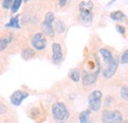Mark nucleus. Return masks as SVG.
I'll list each match as a JSON object with an SVG mask.
<instances>
[{
  "instance_id": "5701e85b",
  "label": "nucleus",
  "mask_w": 128,
  "mask_h": 123,
  "mask_svg": "<svg viewBox=\"0 0 128 123\" xmlns=\"http://www.w3.org/2000/svg\"><path fill=\"white\" fill-rule=\"evenodd\" d=\"M115 28H116V30L118 31L119 34H125V29H124V27H122V26H119V25H116L115 26Z\"/></svg>"
},
{
  "instance_id": "1a4fd4ad",
  "label": "nucleus",
  "mask_w": 128,
  "mask_h": 123,
  "mask_svg": "<svg viewBox=\"0 0 128 123\" xmlns=\"http://www.w3.org/2000/svg\"><path fill=\"white\" fill-rule=\"evenodd\" d=\"M100 74V68L96 69L95 72H88L86 70H83V73H82V78H83V84L85 86H91L93 85L98 79V76Z\"/></svg>"
},
{
  "instance_id": "b1692460",
  "label": "nucleus",
  "mask_w": 128,
  "mask_h": 123,
  "mask_svg": "<svg viewBox=\"0 0 128 123\" xmlns=\"http://www.w3.org/2000/svg\"><path fill=\"white\" fill-rule=\"evenodd\" d=\"M68 1H70V0H58V4H59L60 7H64L67 4Z\"/></svg>"
},
{
  "instance_id": "6ab92c4d",
  "label": "nucleus",
  "mask_w": 128,
  "mask_h": 123,
  "mask_svg": "<svg viewBox=\"0 0 128 123\" xmlns=\"http://www.w3.org/2000/svg\"><path fill=\"white\" fill-rule=\"evenodd\" d=\"M22 2H23V0H14V2L12 4V7H11V12L12 13H16L19 10V8L22 5Z\"/></svg>"
},
{
  "instance_id": "412c9836",
  "label": "nucleus",
  "mask_w": 128,
  "mask_h": 123,
  "mask_svg": "<svg viewBox=\"0 0 128 123\" xmlns=\"http://www.w3.org/2000/svg\"><path fill=\"white\" fill-rule=\"evenodd\" d=\"M14 0H3V3H2V7L4 9H11L12 7V4H13Z\"/></svg>"
},
{
  "instance_id": "4be33fe9",
  "label": "nucleus",
  "mask_w": 128,
  "mask_h": 123,
  "mask_svg": "<svg viewBox=\"0 0 128 123\" xmlns=\"http://www.w3.org/2000/svg\"><path fill=\"white\" fill-rule=\"evenodd\" d=\"M120 62H121L122 64H127L128 63V49H126V50L122 53V55H121V57H120Z\"/></svg>"
},
{
  "instance_id": "a878e982",
  "label": "nucleus",
  "mask_w": 128,
  "mask_h": 123,
  "mask_svg": "<svg viewBox=\"0 0 128 123\" xmlns=\"http://www.w3.org/2000/svg\"><path fill=\"white\" fill-rule=\"evenodd\" d=\"M114 1H115V0H112V1H110V3H108V5H110V4H112V3H113V2H114Z\"/></svg>"
},
{
  "instance_id": "39448f33",
  "label": "nucleus",
  "mask_w": 128,
  "mask_h": 123,
  "mask_svg": "<svg viewBox=\"0 0 128 123\" xmlns=\"http://www.w3.org/2000/svg\"><path fill=\"white\" fill-rule=\"evenodd\" d=\"M54 20H55L54 14L52 12H48L44 17V21L42 23V28L44 34L50 38L54 36V27H53Z\"/></svg>"
},
{
  "instance_id": "393cba45",
  "label": "nucleus",
  "mask_w": 128,
  "mask_h": 123,
  "mask_svg": "<svg viewBox=\"0 0 128 123\" xmlns=\"http://www.w3.org/2000/svg\"><path fill=\"white\" fill-rule=\"evenodd\" d=\"M6 106H2V104H0V114H3V113H5L6 112Z\"/></svg>"
},
{
  "instance_id": "cd10ccee",
  "label": "nucleus",
  "mask_w": 128,
  "mask_h": 123,
  "mask_svg": "<svg viewBox=\"0 0 128 123\" xmlns=\"http://www.w3.org/2000/svg\"><path fill=\"white\" fill-rule=\"evenodd\" d=\"M1 1H2V0H0V3H1Z\"/></svg>"
},
{
  "instance_id": "9b49d317",
  "label": "nucleus",
  "mask_w": 128,
  "mask_h": 123,
  "mask_svg": "<svg viewBox=\"0 0 128 123\" xmlns=\"http://www.w3.org/2000/svg\"><path fill=\"white\" fill-rule=\"evenodd\" d=\"M12 40H13V34H9L7 36L0 38V51L5 50L8 44L12 42Z\"/></svg>"
},
{
  "instance_id": "2eb2a0df",
  "label": "nucleus",
  "mask_w": 128,
  "mask_h": 123,
  "mask_svg": "<svg viewBox=\"0 0 128 123\" xmlns=\"http://www.w3.org/2000/svg\"><path fill=\"white\" fill-rule=\"evenodd\" d=\"M110 17L113 21H121V20H123L125 18V15L121 11H113V12L110 13Z\"/></svg>"
},
{
  "instance_id": "6e6552de",
  "label": "nucleus",
  "mask_w": 128,
  "mask_h": 123,
  "mask_svg": "<svg viewBox=\"0 0 128 123\" xmlns=\"http://www.w3.org/2000/svg\"><path fill=\"white\" fill-rule=\"evenodd\" d=\"M118 64H119V59L116 56L113 57L112 61L108 64L106 68H104V70L102 71V76L104 78H112L118 68Z\"/></svg>"
},
{
  "instance_id": "423d86ee",
  "label": "nucleus",
  "mask_w": 128,
  "mask_h": 123,
  "mask_svg": "<svg viewBox=\"0 0 128 123\" xmlns=\"http://www.w3.org/2000/svg\"><path fill=\"white\" fill-rule=\"evenodd\" d=\"M31 44L34 49L42 51L46 47V38L42 32H36L32 36Z\"/></svg>"
},
{
  "instance_id": "f257e3e1",
  "label": "nucleus",
  "mask_w": 128,
  "mask_h": 123,
  "mask_svg": "<svg viewBox=\"0 0 128 123\" xmlns=\"http://www.w3.org/2000/svg\"><path fill=\"white\" fill-rule=\"evenodd\" d=\"M94 4L92 1H82L79 4V20L83 24H90L93 21Z\"/></svg>"
},
{
  "instance_id": "aec40b11",
  "label": "nucleus",
  "mask_w": 128,
  "mask_h": 123,
  "mask_svg": "<svg viewBox=\"0 0 128 123\" xmlns=\"http://www.w3.org/2000/svg\"><path fill=\"white\" fill-rule=\"evenodd\" d=\"M120 96L123 100L128 102V87L127 86H122L120 89Z\"/></svg>"
},
{
  "instance_id": "9d476101",
  "label": "nucleus",
  "mask_w": 128,
  "mask_h": 123,
  "mask_svg": "<svg viewBox=\"0 0 128 123\" xmlns=\"http://www.w3.org/2000/svg\"><path fill=\"white\" fill-rule=\"evenodd\" d=\"M63 54H62V48L58 42L52 44V63L53 64H59L62 61Z\"/></svg>"
},
{
  "instance_id": "4468645a",
  "label": "nucleus",
  "mask_w": 128,
  "mask_h": 123,
  "mask_svg": "<svg viewBox=\"0 0 128 123\" xmlns=\"http://www.w3.org/2000/svg\"><path fill=\"white\" fill-rule=\"evenodd\" d=\"M7 28H12V29H20V24H19V16H15L10 19L9 23L6 24Z\"/></svg>"
},
{
  "instance_id": "a211bd4d",
  "label": "nucleus",
  "mask_w": 128,
  "mask_h": 123,
  "mask_svg": "<svg viewBox=\"0 0 128 123\" xmlns=\"http://www.w3.org/2000/svg\"><path fill=\"white\" fill-rule=\"evenodd\" d=\"M57 32H59V34H62L64 31H65V26H64L63 22L62 21H60V20H58V21H56V23H55V28H54Z\"/></svg>"
},
{
  "instance_id": "bb28decb",
  "label": "nucleus",
  "mask_w": 128,
  "mask_h": 123,
  "mask_svg": "<svg viewBox=\"0 0 128 123\" xmlns=\"http://www.w3.org/2000/svg\"><path fill=\"white\" fill-rule=\"evenodd\" d=\"M25 1H26V2H28V1H30V0H25Z\"/></svg>"
},
{
  "instance_id": "f8f14e48",
  "label": "nucleus",
  "mask_w": 128,
  "mask_h": 123,
  "mask_svg": "<svg viewBox=\"0 0 128 123\" xmlns=\"http://www.w3.org/2000/svg\"><path fill=\"white\" fill-rule=\"evenodd\" d=\"M91 110L86 109L83 110L79 115V121L80 123H91Z\"/></svg>"
},
{
  "instance_id": "f3484780",
  "label": "nucleus",
  "mask_w": 128,
  "mask_h": 123,
  "mask_svg": "<svg viewBox=\"0 0 128 123\" xmlns=\"http://www.w3.org/2000/svg\"><path fill=\"white\" fill-rule=\"evenodd\" d=\"M34 56V51L31 49V48H27L25 50H23L22 52V57L25 59V60H29Z\"/></svg>"
},
{
  "instance_id": "7ed1b4c3",
  "label": "nucleus",
  "mask_w": 128,
  "mask_h": 123,
  "mask_svg": "<svg viewBox=\"0 0 128 123\" xmlns=\"http://www.w3.org/2000/svg\"><path fill=\"white\" fill-rule=\"evenodd\" d=\"M102 123H123L122 115L118 110H104L102 115Z\"/></svg>"
},
{
  "instance_id": "f03ea898",
  "label": "nucleus",
  "mask_w": 128,
  "mask_h": 123,
  "mask_svg": "<svg viewBox=\"0 0 128 123\" xmlns=\"http://www.w3.org/2000/svg\"><path fill=\"white\" fill-rule=\"evenodd\" d=\"M52 117L57 123H65L69 118V111L63 102H57L51 108Z\"/></svg>"
},
{
  "instance_id": "dca6fc26",
  "label": "nucleus",
  "mask_w": 128,
  "mask_h": 123,
  "mask_svg": "<svg viewBox=\"0 0 128 123\" xmlns=\"http://www.w3.org/2000/svg\"><path fill=\"white\" fill-rule=\"evenodd\" d=\"M69 78H70L73 82H75V83L79 82V81H80V78H81L80 72H79L77 69H73V70H71L70 73H69Z\"/></svg>"
},
{
  "instance_id": "0eeeda50",
  "label": "nucleus",
  "mask_w": 128,
  "mask_h": 123,
  "mask_svg": "<svg viewBox=\"0 0 128 123\" xmlns=\"http://www.w3.org/2000/svg\"><path fill=\"white\" fill-rule=\"evenodd\" d=\"M28 96H29V94L26 92V91L18 90V91H15V92L11 94L10 102H11V104L14 106H21V104L23 102V100L25 98H27Z\"/></svg>"
},
{
  "instance_id": "ddd939ff",
  "label": "nucleus",
  "mask_w": 128,
  "mask_h": 123,
  "mask_svg": "<svg viewBox=\"0 0 128 123\" xmlns=\"http://www.w3.org/2000/svg\"><path fill=\"white\" fill-rule=\"evenodd\" d=\"M100 55L102 56L104 62L108 63V64L112 61V58H113L110 50H108V49H106V48H100Z\"/></svg>"
},
{
  "instance_id": "20e7f679",
  "label": "nucleus",
  "mask_w": 128,
  "mask_h": 123,
  "mask_svg": "<svg viewBox=\"0 0 128 123\" xmlns=\"http://www.w3.org/2000/svg\"><path fill=\"white\" fill-rule=\"evenodd\" d=\"M102 92L100 90H95L89 94V108L91 111H98L100 108L102 104Z\"/></svg>"
}]
</instances>
